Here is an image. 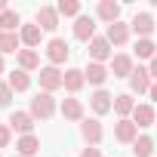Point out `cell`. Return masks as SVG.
I'll list each match as a JSON object with an SVG mask.
<instances>
[{
  "label": "cell",
  "instance_id": "6da1fadb",
  "mask_svg": "<svg viewBox=\"0 0 157 157\" xmlns=\"http://www.w3.org/2000/svg\"><path fill=\"white\" fill-rule=\"evenodd\" d=\"M28 114H31L34 120H49V117L56 114V99H52V93H37V96L31 99Z\"/></svg>",
  "mask_w": 157,
  "mask_h": 157
},
{
  "label": "cell",
  "instance_id": "7a4b0ae2",
  "mask_svg": "<svg viewBox=\"0 0 157 157\" xmlns=\"http://www.w3.org/2000/svg\"><path fill=\"white\" fill-rule=\"evenodd\" d=\"M40 93H56V90H62L65 86V74L59 71V68H52V65H46V68H40Z\"/></svg>",
  "mask_w": 157,
  "mask_h": 157
},
{
  "label": "cell",
  "instance_id": "3957f363",
  "mask_svg": "<svg viewBox=\"0 0 157 157\" xmlns=\"http://www.w3.org/2000/svg\"><path fill=\"white\" fill-rule=\"evenodd\" d=\"M68 56H71V46H68L62 37H52V40L46 43V59H49V65H52V68L65 65V62H68Z\"/></svg>",
  "mask_w": 157,
  "mask_h": 157
},
{
  "label": "cell",
  "instance_id": "277c9868",
  "mask_svg": "<svg viewBox=\"0 0 157 157\" xmlns=\"http://www.w3.org/2000/svg\"><path fill=\"white\" fill-rule=\"evenodd\" d=\"M80 136H83V142L90 145V148H96L102 139H105V129H102V123H99V117H83V123H80Z\"/></svg>",
  "mask_w": 157,
  "mask_h": 157
},
{
  "label": "cell",
  "instance_id": "5b68a950",
  "mask_svg": "<svg viewBox=\"0 0 157 157\" xmlns=\"http://www.w3.org/2000/svg\"><path fill=\"white\" fill-rule=\"evenodd\" d=\"M129 28L139 34V40H151V34H154V16L151 13H136L132 22H129Z\"/></svg>",
  "mask_w": 157,
  "mask_h": 157
},
{
  "label": "cell",
  "instance_id": "8992f818",
  "mask_svg": "<svg viewBox=\"0 0 157 157\" xmlns=\"http://www.w3.org/2000/svg\"><path fill=\"white\" fill-rule=\"evenodd\" d=\"M90 108L96 111V117H102V114L114 111V96H111L108 90H96V93L90 96Z\"/></svg>",
  "mask_w": 157,
  "mask_h": 157
},
{
  "label": "cell",
  "instance_id": "52a82bcc",
  "mask_svg": "<svg viewBox=\"0 0 157 157\" xmlns=\"http://www.w3.org/2000/svg\"><path fill=\"white\" fill-rule=\"evenodd\" d=\"M114 139L120 142V145H132L136 139H139V126L126 117V120H117L114 123Z\"/></svg>",
  "mask_w": 157,
  "mask_h": 157
},
{
  "label": "cell",
  "instance_id": "ba28073f",
  "mask_svg": "<svg viewBox=\"0 0 157 157\" xmlns=\"http://www.w3.org/2000/svg\"><path fill=\"white\" fill-rule=\"evenodd\" d=\"M19 37H22V43H25L28 49H37L40 40H43V28H40L37 22H28V25L19 28Z\"/></svg>",
  "mask_w": 157,
  "mask_h": 157
},
{
  "label": "cell",
  "instance_id": "9c48e42d",
  "mask_svg": "<svg viewBox=\"0 0 157 157\" xmlns=\"http://www.w3.org/2000/svg\"><path fill=\"white\" fill-rule=\"evenodd\" d=\"M90 59L93 62H108V59H114V52H111V43H108V37H93L90 40Z\"/></svg>",
  "mask_w": 157,
  "mask_h": 157
},
{
  "label": "cell",
  "instance_id": "30bf717a",
  "mask_svg": "<svg viewBox=\"0 0 157 157\" xmlns=\"http://www.w3.org/2000/svg\"><path fill=\"white\" fill-rule=\"evenodd\" d=\"M10 129L13 132H22V136H34L31 129H34V117L28 114V111H13L10 114Z\"/></svg>",
  "mask_w": 157,
  "mask_h": 157
},
{
  "label": "cell",
  "instance_id": "8fae6325",
  "mask_svg": "<svg viewBox=\"0 0 157 157\" xmlns=\"http://www.w3.org/2000/svg\"><path fill=\"white\" fill-rule=\"evenodd\" d=\"M74 37L83 40V43H90V40L96 37V19H93V16H77V22H74Z\"/></svg>",
  "mask_w": 157,
  "mask_h": 157
},
{
  "label": "cell",
  "instance_id": "7c38bea8",
  "mask_svg": "<svg viewBox=\"0 0 157 157\" xmlns=\"http://www.w3.org/2000/svg\"><path fill=\"white\" fill-rule=\"evenodd\" d=\"M151 83H154V80H151V71H148V68H142V65L129 74V90H132V93H139V96H142V93H148V90H151Z\"/></svg>",
  "mask_w": 157,
  "mask_h": 157
},
{
  "label": "cell",
  "instance_id": "4fadbf2b",
  "mask_svg": "<svg viewBox=\"0 0 157 157\" xmlns=\"http://www.w3.org/2000/svg\"><path fill=\"white\" fill-rule=\"evenodd\" d=\"M83 77H86V83H93V86H99V90H102V83L111 77V71H108L105 65H99V62H90V65L83 68Z\"/></svg>",
  "mask_w": 157,
  "mask_h": 157
},
{
  "label": "cell",
  "instance_id": "5bb4252c",
  "mask_svg": "<svg viewBox=\"0 0 157 157\" xmlns=\"http://www.w3.org/2000/svg\"><path fill=\"white\" fill-rule=\"evenodd\" d=\"M34 22H37L43 31H56V28H59V10H56V6H40L37 16H34Z\"/></svg>",
  "mask_w": 157,
  "mask_h": 157
},
{
  "label": "cell",
  "instance_id": "9a60e30c",
  "mask_svg": "<svg viewBox=\"0 0 157 157\" xmlns=\"http://www.w3.org/2000/svg\"><path fill=\"white\" fill-rule=\"evenodd\" d=\"M96 16L102 22L114 25V22H120V3H117V0H102V3L96 6Z\"/></svg>",
  "mask_w": 157,
  "mask_h": 157
},
{
  "label": "cell",
  "instance_id": "2e32d148",
  "mask_svg": "<svg viewBox=\"0 0 157 157\" xmlns=\"http://www.w3.org/2000/svg\"><path fill=\"white\" fill-rule=\"evenodd\" d=\"M129 25H123V22H114V25H108V31H105V37H108V43L111 46H123L126 40H129Z\"/></svg>",
  "mask_w": 157,
  "mask_h": 157
},
{
  "label": "cell",
  "instance_id": "e0dca14e",
  "mask_svg": "<svg viewBox=\"0 0 157 157\" xmlns=\"http://www.w3.org/2000/svg\"><path fill=\"white\" fill-rule=\"evenodd\" d=\"M154 120H157V111H154L151 105H136V111H132V123H136L139 129L154 126Z\"/></svg>",
  "mask_w": 157,
  "mask_h": 157
},
{
  "label": "cell",
  "instance_id": "ac0fdd59",
  "mask_svg": "<svg viewBox=\"0 0 157 157\" xmlns=\"http://www.w3.org/2000/svg\"><path fill=\"white\" fill-rule=\"evenodd\" d=\"M62 117L74 120V123H83V102L80 99H65L62 102Z\"/></svg>",
  "mask_w": 157,
  "mask_h": 157
},
{
  "label": "cell",
  "instance_id": "d6986e66",
  "mask_svg": "<svg viewBox=\"0 0 157 157\" xmlns=\"http://www.w3.org/2000/svg\"><path fill=\"white\" fill-rule=\"evenodd\" d=\"M83 83H86V77H83L80 68H68V71H65V90H68L71 96H74V93H80Z\"/></svg>",
  "mask_w": 157,
  "mask_h": 157
},
{
  "label": "cell",
  "instance_id": "ffe728a7",
  "mask_svg": "<svg viewBox=\"0 0 157 157\" xmlns=\"http://www.w3.org/2000/svg\"><path fill=\"white\" fill-rule=\"evenodd\" d=\"M16 59H19V68H22V71H28V74L40 68V52H37V49H19V56H16Z\"/></svg>",
  "mask_w": 157,
  "mask_h": 157
},
{
  "label": "cell",
  "instance_id": "44dd1931",
  "mask_svg": "<svg viewBox=\"0 0 157 157\" xmlns=\"http://www.w3.org/2000/svg\"><path fill=\"white\" fill-rule=\"evenodd\" d=\"M136 68H132V59L126 56V52H120V56H114L111 59V74L114 77H129Z\"/></svg>",
  "mask_w": 157,
  "mask_h": 157
},
{
  "label": "cell",
  "instance_id": "7402d4cb",
  "mask_svg": "<svg viewBox=\"0 0 157 157\" xmlns=\"http://www.w3.org/2000/svg\"><path fill=\"white\" fill-rule=\"evenodd\" d=\"M114 111L120 114V120H126V117L136 111V99H132V93H120V96H114Z\"/></svg>",
  "mask_w": 157,
  "mask_h": 157
},
{
  "label": "cell",
  "instance_id": "603a6c76",
  "mask_svg": "<svg viewBox=\"0 0 157 157\" xmlns=\"http://www.w3.org/2000/svg\"><path fill=\"white\" fill-rule=\"evenodd\" d=\"M6 83L13 86V93H25V90L31 86V74H28V71H22V68H16V71H10Z\"/></svg>",
  "mask_w": 157,
  "mask_h": 157
},
{
  "label": "cell",
  "instance_id": "cb8c5ba5",
  "mask_svg": "<svg viewBox=\"0 0 157 157\" xmlns=\"http://www.w3.org/2000/svg\"><path fill=\"white\" fill-rule=\"evenodd\" d=\"M19 46H22V37H19V34L0 31V56H6V52H16V56H19Z\"/></svg>",
  "mask_w": 157,
  "mask_h": 157
},
{
  "label": "cell",
  "instance_id": "d4e9b609",
  "mask_svg": "<svg viewBox=\"0 0 157 157\" xmlns=\"http://www.w3.org/2000/svg\"><path fill=\"white\" fill-rule=\"evenodd\" d=\"M16 148H19V157H34V154L40 151V139H37V136H22V139L16 142Z\"/></svg>",
  "mask_w": 157,
  "mask_h": 157
},
{
  "label": "cell",
  "instance_id": "484cf974",
  "mask_svg": "<svg viewBox=\"0 0 157 157\" xmlns=\"http://www.w3.org/2000/svg\"><path fill=\"white\" fill-rule=\"evenodd\" d=\"M19 28H22V19H19L16 10H3V13H0V31H13V34H19Z\"/></svg>",
  "mask_w": 157,
  "mask_h": 157
},
{
  "label": "cell",
  "instance_id": "4316f807",
  "mask_svg": "<svg viewBox=\"0 0 157 157\" xmlns=\"http://www.w3.org/2000/svg\"><path fill=\"white\" fill-rule=\"evenodd\" d=\"M132 154H136V157H151V154H154V139H151V136H139V139L132 142Z\"/></svg>",
  "mask_w": 157,
  "mask_h": 157
},
{
  "label": "cell",
  "instance_id": "83f0119b",
  "mask_svg": "<svg viewBox=\"0 0 157 157\" xmlns=\"http://www.w3.org/2000/svg\"><path fill=\"white\" fill-rule=\"evenodd\" d=\"M136 56L151 62V59L157 56V46H154V40H136Z\"/></svg>",
  "mask_w": 157,
  "mask_h": 157
},
{
  "label": "cell",
  "instance_id": "f1b7e54d",
  "mask_svg": "<svg viewBox=\"0 0 157 157\" xmlns=\"http://www.w3.org/2000/svg\"><path fill=\"white\" fill-rule=\"evenodd\" d=\"M56 10H59V16H74V19L80 16V3H77V0H59Z\"/></svg>",
  "mask_w": 157,
  "mask_h": 157
},
{
  "label": "cell",
  "instance_id": "f546056e",
  "mask_svg": "<svg viewBox=\"0 0 157 157\" xmlns=\"http://www.w3.org/2000/svg\"><path fill=\"white\" fill-rule=\"evenodd\" d=\"M10 102H13V86L0 80V108H6Z\"/></svg>",
  "mask_w": 157,
  "mask_h": 157
},
{
  "label": "cell",
  "instance_id": "4dcf8cb0",
  "mask_svg": "<svg viewBox=\"0 0 157 157\" xmlns=\"http://www.w3.org/2000/svg\"><path fill=\"white\" fill-rule=\"evenodd\" d=\"M10 142H13V129H10V123H0V148H10Z\"/></svg>",
  "mask_w": 157,
  "mask_h": 157
},
{
  "label": "cell",
  "instance_id": "1f68e13d",
  "mask_svg": "<svg viewBox=\"0 0 157 157\" xmlns=\"http://www.w3.org/2000/svg\"><path fill=\"white\" fill-rule=\"evenodd\" d=\"M80 157H105V154H102L99 148H90V145H86V148L80 151Z\"/></svg>",
  "mask_w": 157,
  "mask_h": 157
},
{
  "label": "cell",
  "instance_id": "d6a6232c",
  "mask_svg": "<svg viewBox=\"0 0 157 157\" xmlns=\"http://www.w3.org/2000/svg\"><path fill=\"white\" fill-rule=\"evenodd\" d=\"M148 71H151V77H154V80H157V56L148 62Z\"/></svg>",
  "mask_w": 157,
  "mask_h": 157
},
{
  "label": "cell",
  "instance_id": "836d02e7",
  "mask_svg": "<svg viewBox=\"0 0 157 157\" xmlns=\"http://www.w3.org/2000/svg\"><path fill=\"white\" fill-rule=\"evenodd\" d=\"M148 96H151V102H157V80L151 83V90H148Z\"/></svg>",
  "mask_w": 157,
  "mask_h": 157
},
{
  "label": "cell",
  "instance_id": "e575fe53",
  "mask_svg": "<svg viewBox=\"0 0 157 157\" xmlns=\"http://www.w3.org/2000/svg\"><path fill=\"white\" fill-rule=\"evenodd\" d=\"M3 68H6V65H3V56H0V74H3Z\"/></svg>",
  "mask_w": 157,
  "mask_h": 157
},
{
  "label": "cell",
  "instance_id": "d590c367",
  "mask_svg": "<svg viewBox=\"0 0 157 157\" xmlns=\"http://www.w3.org/2000/svg\"><path fill=\"white\" fill-rule=\"evenodd\" d=\"M3 10H10V6H6V3H3V0H0V13H3Z\"/></svg>",
  "mask_w": 157,
  "mask_h": 157
},
{
  "label": "cell",
  "instance_id": "8d00e7d4",
  "mask_svg": "<svg viewBox=\"0 0 157 157\" xmlns=\"http://www.w3.org/2000/svg\"><path fill=\"white\" fill-rule=\"evenodd\" d=\"M154 126H157V120H154Z\"/></svg>",
  "mask_w": 157,
  "mask_h": 157
},
{
  "label": "cell",
  "instance_id": "74e56055",
  "mask_svg": "<svg viewBox=\"0 0 157 157\" xmlns=\"http://www.w3.org/2000/svg\"><path fill=\"white\" fill-rule=\"evenodd\" d=\"M16 157H19V154H16Z\"/></svg>",
  "mask_w": 157,
  "mask_h": 157
}]
</instances>
